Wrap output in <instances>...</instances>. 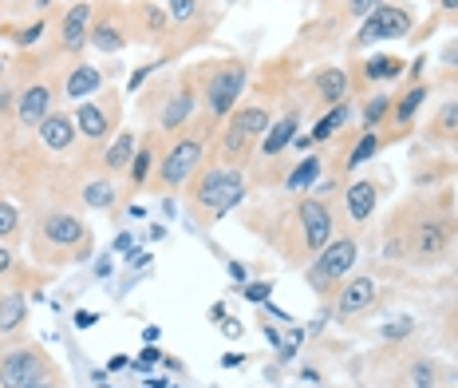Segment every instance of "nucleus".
<instances>
[{
  "instance_id": "obj_1",
  "label": "nucleus",
  "mask_w": 458,
  "mask_h": 388,
  "mask_svg": "<svg viewBox=\"0 0 458 388\" xmlns=\"http://www.w3.org/2000/svg\"><path fill=\"white\" fill-rule=\"evenodd\" d=\"M454 234H458L454 214L427 211V214H419L411 226H399V230L384 242V254L387 258H407V262H423V266H431V262L446 258Z\"/></svg>"
},
{
  "instance_id": "obj_2",
  "label": "nucleus",
  "mask_w": 458,
  "mask_h": 388,
  "mask_svg": "<svg viewBox=\"0 0 458 388\" xmlns=\"http://www.w3.org/2000/svg\"><path fill=\"white\" fill-rule=\"evenodd\" d=\"M245 198V175L237 167H206L198 170L194 186H190V211L202 214L206 222H217Z\"/></svg>"
},
{
  "instance_id": "obj_3",
  "label": "nucleus",
  "mask_w": 458,
  "mask_h": 388,
  "mask_svg": "<svg viewBox=\"0 0 458 388\" xmlns=\"http://www.w3.org/2000/svg\"><path fill=\"white\" fill-rule=\"evenodd\" d=\"M52 254V262H68L72 250L88 254L91 250V234L75 214H64V211H52L40 219V230H36V254ZM75 262V258H72Z\"/></svg>"
},
{
  "instance_id": "obj_4",
  "label": "nucleus",
  "mask_w": 458,
  "mask_h": 388,
  "mask_svg": "<svg viewBox=\"0 0 458 388\" xmlns=\"http://www.w3.org/2000/svg\"><path fill=\"white\" fill-rule=\"evenodd\" d=\"M202 159H206V135H178L155 167L158 183L166 186V191H178V186H186L190 178L198 175Z\"/></svg>"
},
{
  "instance_id": "obj_5",
  "label": "nucleus",
  "mask_w": 458,
  "mask_h": 388,
  "mask_svg": "<svg viewBox=\"0 0 458 388\" xmlns=\"http://www.w3.org/2000/svg\"><path fill=\"white\" fill-rule=\"evenodd\" d=\"M269 108H261V103H253V108H233L229 111V123L222 131V159H242L250 155V147L257 139H265V131H269Z\"/></svg>"
},
{
  "instance_id": "obj_6",
  "label": "nucleus",
  "mask_w": 458,
  "mask_h": 388,
  "mask_svg": "<svg viewBox=\"0 0 458 388\" xmlns=\"http://www.w3.org/2000/svg\"><path fill=\"white\" fill-rule=\"evenodd\" d=\"M245 60H225V64H214L206 75V111L209 119H225L229 111L237 108L242 99V88H245Z\"/></svg>"
},
{
  "instance_id": "obj_7",
  "label": "nucleus",
  "mask_w": 458,
  "mask_h": 388,
  "mask_svg": "<svg viewBox=\"0 0 458 388\" xmlns=\"http://www.w3.org/2000/svg\"><path fill=\"white\" fill-rule=\"evenodd\" d=\"M356 258H360L356 238H332L317 254V262L309 266V286L312 289H332L340 278H348V273L356 270Z\"/></svg>"
},
{
  "instance_id": "obj_8",
  "label": "nucleus",
  "mask_w": 458,
  "mask_h": 388,
  "mask_svg": "<svg viewBox=\"0 0 458 388\" xmlns=\"http://www.w3.org/2000/svg\"><path fill=\"white\" fill-rule=\"evenodd\" d=\"M297 226H301L304 250L317 258L324 246L336 238V214H332V203H328V198H317V194L301 198V203H297Z\"/></svg>"
},
{
  "instance_id": "obj_9",
  "label": "nucleus",
  "mask_w": 458,
  "mask_h": 388,
  "mask_svg": "<svg viewBox=\"0 0 458 388\" xmlns=\"http://www.w3.org/2000/svg\"><path fill=\"white\" fill-rule=\"evenodd\" d=\"M411 24H415V16L407 13L403 4H379L376 13L364 16V24H360L356 48H368V44H376V40H407Z\"/></svg>"
},
{
  "instance_id": "obj_10",
  "label": "nucleus",
  "mask_w": 458,
  "mask_h": 388,
  "mask_svg": "<svg viewBox=\"0 0 458 388\" xmlns=\"http://www.w3.org/2000/svg\"><path fill=\"white\" fill-rule=\"evenodd\" d=\"M40 376H47V361L40 349L24 345L0 357V388H28L40 381Z\"/></svg>"
},
{
  "instance_id": "obj_11",
  "label": "nucleus",
  "mask_w": 458,
  "mask_h": 388,
  "mask_svg": "<svg viewBox=\"0 0 458 388\" xmlns=\"http://www.w3.org/2000/svg\"><path fill=\"white\" fill-rule=\"evenodd\" d=\"M379 301V286L371 278H352L344 289H336V321H352L360 314H368Z\"/></svg>"
},
{
  "instance_id": "obj_12",
  "label": "nucleus",
  "mask_w": 458,
  "mask_h": 388,
  "mask_svg": "<svg viewBox=\"0 0 458 388\" xmlns=\"http://www.w3.org/2000/svg\"><path fill=\"white\" fill-rule=\"evenodd\" d=\"M111 123H114V108L107 103H88L83 99L80 108H75V131H80L88 143H103V139L111 135Z\"/></svg>"
},
{
  "instance_id": "obj_13",
  "label": "nucleus",
  "mask_w": 458,
  "mask_h": 388,
  "mask_svg": "<svg viewBox=\"0 0 458 388\" xmlns=\"http://www.w3.org/2000/svg\"><path fill=\"white\" fill-rule=\"evenodd\" d=\"M88 36H91V4H72L60 21V48L64 52H83L88 48Z\"/></svg>"
},
{
  "instance_id": "obj_14",
  "label": "nucleus",
  "mask_w": 458,
  "mask_h": 388,
  "mask_svg": "<svg viewBox=\"0 0 458 388\" xmlns=\"http://www.w3.org/2000/svg\"><path fill=\"white\" fill-rule=\"evenodd\" d=\"M376 203H379V186L371 183V178H356V183L344 186V214H348V222H368L371 214H376Z\"/></svg>"
},
{
  "instance_id": "obj_15",
  "label": "nucleus",
  "mask_w": 458,
  "mask_h": 388,
  "mask_svg": "<svg viewBox=\"0 0 458 388\" xmlns=\"http://www.w3.org/2000/svg\"><path fill=\"white\" fill-rule=\"evenodd\" d=\"M52 88L47 83H32V88H24V96L16 99V119L24 123L28 131H40V123L52 116Z\"/></svg>"
},
{
  "instance_id": "obj_16",
  "label": "nucleus",
  "mask_w": 458,
  "mask_h": 388,
  "mask_svg": "<svg viewBox=\"0 0 458 388\" xmlns=\"http://www.w3.org/2000/svg\"><path fill=\"white\" fill-rule=\"evenodd\" d=\"M194 108H198V91H194V83H182V88L174 91V96L166 99V108L158 111V127L162 131H178V127H186L190 116H194Z\"/></svg>"
},
{
  "instance_id": "obj_17",
  "label": "nucleus",
  "mask_w": 458,
  "mask_h": 388,
  "mask_svg": "<svg viewBox=\"0 0 458 388\" xmlns=\"http://www.w3.org/2000/svg\"><path fill=\"white\" fill-rule=\"evenodd\" d=\"M297 131H301V111L293 108V111H284L276 123H269V131H265V139H261V155L276 159L281 151H289L293 143H297Z\"/></svg>"
},
{
  "instance_id": "obj_18",
  "label": "nucleus",
  "mask_w": 458,
  "mask_h": 388,
  "mask_svg": "<svg viewBox=\"0 0 458 388\" xmlns=\"http://www.w3.org/2000/svg\"><path fill=\"white\" fill-rule=\"evenodd\" d=\"M40 143L47 147V151H68L75 139H80V131H75V119L72 116H64V111H52L44 123H40Z\"/></svg>"
},
{
  "instance_id": "obj_19",
  "label": "nucleus",
  "mask_w": 458,
  "mask_h": 388,
  "mask_svg": "<svg viewBox=\"0 0 458 388\" xmlns=\"http://www.w3.org/2000/svg\"><path fill=\"white\" fill-rule=\"evenodd\" d=\"M88 44L95 52H103V56H114V52H123L131 44V36H127V28H123L119 21H111V16H99V21L91 24V36H88Z\"/></svg>"
},
{
  "instance_id": "obj_20",
  "label": "nucleus",
  "mask_w": 458,
  "mask_h": 388,
  "mask_svg": "<svg viewBox=\"0 0 458 388\" xmlns=\"http://www.w3.org/2000/svg\"><path fill=\"white\" fill-rule=\"evenodd\" d=\"M103 88V72L95 64H75V68L64 75V96L68 99H88Z\"/></svg>"
},
{
  "instance_id": "obj_21",
  "label": "nucleus",
  "mask_w": 458,
  "mask_h": 388,
  "mask_svg": "<svg viewBox=\"0 0 458 388\" xmlns=\"http://www.w3.org/2000/svg\"><path fill=\"white\" fill-rule=\"evenodd\" d=\"M312 88H317V96H320L324 108H336V103L348 99L352 80H348V72H344V68H324V72H317Z\"/></svg>"
},
{
  "instance_id": "obj_22",
  "label": "nucleus",
  "mask_w": 458,
  "mask_h": 388,
  "mask_svg": "<svg viewBox=\"0 0 458 388\" xmlns=\"http://www.w3.org/2000/svg\"><path fill=\"white\" fill-rule=\"evenodd\" d=\"M403 72H407V64L399 56H371L368 64H360L356 83H387V80H399Z\"/></svg>"
},
{
  "instance_id": "obj_23",
  "label": "nucleus",
  "mask_w": 458,
  "mask_h": 388,
  "mask_svg": "<svg viewBox=\"0 0 458 388\" xmlns=\"http://www.w3.org/2000/svg\"><path fill=\"white\" fill-rule=\"evenodd\" d=\"M135 131H119V135L107 143V151H103V163H107L111 175H119V170H127L131 167V159H135Z\"/></svg>"
},
{
  "instance_id": "obj_24",
  "label": "nucleus",
  "mask_w": 458,
  "mask_h": 388,
  "mask_svg": "<svg viewBox=\"0 0 458 388\" xmlns=\"http://www.w3.org/2000/svg\"><path fill=\"white\" fill-rule=\"evenodd\" d=\"M423 99H427V83L419 80V83H411V88L403 91V96H395V108H391V123H395V127H411V119L419 116Z\"/></svg>"
},
{
  "instance_id": "obj_25",
  "label": "nucleus",
  "mask_w": 458,
  "mask_h": 388,
  "mask_svg": "<svg viewBox=\"0 0 458 388\" xmlns=\"http://www.w3.org/2000/svg\"><path fill=\"white\" fill-rule=\"evenodd\" d=\"M348 119H352V108H348V99L336 103V108H328L324 116L312 123V143H328V139H336V131L340 127H348Z\"/></svg>"
},
{
  "instance_id": "obj_26",
  "label": "nucleus",
  "mask_w": 458,
  "mask_h": 388,
  "mask_svg": "<svg viewBox=\"0 0 458 388\" xmlns=\"http://www.w3.org/2000/svg\"><path fill=\"white\" fill-rule=\"evenodd\" d=\"M135 21L142 24V36H147V40H158V36H166L170 13H166V4H150V0H139V4H135Z\"/></svg>"
},
{
  "instance_id": "obj_27",
  "label": "nucleus",
  "mask_w": 458,
  "mask_h": 388,
  "mask_svg": "<svg viewBox=\"0 0 458 388\" xmlns=\"http://www.w3.org/2000/svg\"><path fill=\"white\" fill-rule=\"evenodd\" d=\"M391 108H395V96H387V91H376V96H368L364 103V131H379L384 123L391 119Z\"/></svg>"
},
{
  "instance_id": "obj_28",
  "label": "nucleus",
  "mask_w": 458,
  "mask_h": 388,
  "mask_svg": "<svg viewBox=\"0 0 458 388\" xmlns=\"http://www.w3.org/2000/svg\"><path fill=\"white\" fill-rule=\"evenodd\" d=\"M320 170H324V163L317 155H309V159H301L297 167L284 175V191H304V186H312L320 178Z\"/></svg>"
},
{
  "instance_id": "obj_29",
  "label": "nucleus",
  "mask_w": 458,
  "mask_h": 388,
  "mask_svg": "<svg viewBox=\"0 0 458 388\" xmlns=\"http://www.w3.org/2000/svg\"><path fill=\"white\" fill-rule=\"evenodd\" d=\"M83 203H88L91 211H111V206L119 203L114 183H111V178H91V183L83 186Z\"/></svg>"
},
{
  "instance_id": "obj_30",
  "label": "nucleus",
  "mask_w": 458,
  "mask_h": 388,
  "mask_svg": "<svg viewBox=\"0 0 458 388\" xmlns=\"http://www.w3.org/2000/svg\"><path fill=\"white\" fill-rule=\"evenodd\" d=\"M443 384V373L431 357H419V361L407 368V388H438Z\"/></svg>"
},
{
  "instance_id": "obj_31",
  "label": "nucleus",
  "mask_w": 458,
  "mask_h": 388,
  "mask_svg": "<svg viewBox=\"0 0 458 388\" xmlns=\"http://www.w3.org/2000/svg\"><path fill=\"white\" fill-rule=\"evenodd\" d=\"M24 325V297L21 293H4L0 297V333H13Z\"/></svg>"
},
{
  "instance_id": "obj_32",
  "label": "nucleus",
  "mask_w": 458,
  "mask_h": 388,
  "mask_svg": "<svg viewBox=\"0 0 458 388\" xmlns=\"http://www.w3.org/2000/svg\"><path fill=\"white\" fill-rule=\"evenodd\" d=\"M158 167V159H155V147L150 143H139L135 151V159H131V167H127V175H131V186H142L150 178V170Z\"/></svg>"
},
{
  "instance_id": "obj_33",
  "label": "nucleus",
  "mask_w": 458,
  "mask_h": 388,
  "mask_svg": "<svg viewBox=\"0 0 458 388\" xmlns=\"http://www.w3.org/2000/svg\"><path fill=\"white\" fill-rule=\"evenodd\" d=\"M376 151H379V131H360V139H356V147L348 151V170H356L360 163H368V159H376Z\"/></svg>"
},
{
  "instance_id": "obj_34",
  "label": "nucleus",
  "mask_w": 458,
  "mask_h": 388,
  "mask_svg": "<svg viewBox=\"0 0 458 388\" xmlns=\"http://www.w3.org/2000/svg\"><path fill=\"white\" fill-rule=\"evenodd\" d=\"M431 135H435V139H451V135H458V103H446V108L438 111L435 123H431Z\"/></svg>"
},
{
  "instance_id": "obj_35",
  "label": "nucleus",
  "mask_w": 458,
  "mask_h": 388,
  "mask_svg": "<svg viewBox=\"0 0 458 388\" xmlns=\"http://www.w3.org/2000/svg\"><path fill=\"white\" fill-rule=\"evenodd\" d=\"M166 4V13H170V21H178V24H190L198 16V8H202V0H162Z\"/></svg>"
},
{
  "instance_id": "obj_36",
  "label": "nucleus",
  "mask_w": 458,
  "mask_h": 388,
  "mask_svg": "<svg viewBox=\"0 0 458 388\" xmlns=\"http://www.w3.org/2000/svg\"><path fill=\"white\" fill-rule=\"evenodd\" d=\"M16 226H21V211L8 198H0V238H13Z\"/></svg>"
},
{
  "instance_id": "obj_37",
  "label": "nucleus",
  "mask_w": 458,
  "mask_h": 388,
  "mask_svg": "<svg viewBox=\"0 0 458 388\" xmlns=\"http://www.w3.org/2000/svg\"><path fill=\"white\" fill-rule=\"evenodd\" d=\"M47 32V24H44V16H40V21H36V24H28V28H21V32H16L13 36V40H16V48H32V44L36 40H40V36Z\"/></svg>"
},
{
  "instance_id": "obj_38",
  "label": "nucleus",
  "mask_w": 458,
  "mask_h": 388,
  "mask_svg": "<svg viewBox=\"0 0 458 388\" xmlns=\"http://www.w3.org/2000/svg\"><path fill=\"white\" fill-rule=\"evenodd\" d=\"M415 333V321L411 317H395L391 325H384V337L387 341H403V337H411Z\"/></svg>"
},
{
  "instance_id": "obj_39",
  "label": "nucleus",
  "mask_w": 458,
  "mask_h": 388,
  "mask_svg": "<svg viewBox=\"0 0 458 388\" xmlns=\"http://www.w3.org/2000/svg\"><path fill=\"white\" fill-rule=\"evenodd\" d=\"M379 4H387V0H344V8H348V16H356V21H364V16H371Z\"/></svg>"
},
{
  "instance_id": "obj_40",
  "label": "nucleus",
  "mask_w": 458,
  "mask_h": 388,
  "mask_svg": "<svg viewBox=\"0 0 458 388\" xmlns=\"http://www.w3.org/2000/svg\"><path fill=\"white\" fill-rule=\"evenodd\" d=\"M162 361V349H155V345H147V349H142V357H139V361H135V368H139V373H142V368H150V365H158Z\"/></svg>"
},
{
  "instance_id": "obj_41",
  "label": "nucleus",
  "mask_w": 458,
  "mask_h": 388,
  "mask_svg": "<svg viewBox=\"0 0 458 388\" xmlns=\"http://www.w3.org/2000/svg\"><path fill=\"white\" fill-rule=\"evenodd\" d=\"M242 293L250 301H261V306H265V301H269V293H273V286H269V281H261V286H245Z\"/></svg>"
},
{
  "instance_id": "obj_42",
  "label": "nucleus",
  "mask_w": 458,
  "mask_h": 388,
  "mask_svg": "<svg viewBox=\"0 0 458 388\" xmlns=\"http://www.w3.org/2000/svg\"><path fill=\"white\" fill-rule=\"evenodd\" d=\"M443 64H446V72H458V40H451L443 48Z\"/></svg>"
},
{
  "instance_id": "obj_43",
  "label": "nucleus",
  "mask_w": 458,
  "mask_h": 388,
  "mask_svg": "<svg viewBox=\"0 0 458 388\" xmlns=\"http://www.w3.org/2000/svg\"><path fill=\"white\" fill-rule=\"evenodd\" d=\"M155 68H158V64H150V68H139L135 75H131V83H127V88H131V91H135V88H142V80H147V75L155 72Z\"/></svg>"
},
{
  "instance_id": "obj_44",
  "label": "nucleus",
  "mask_w": 458,
  "mask_h": 388,
  "mask_svg": "<svg viewBox=\"0 0 458 388\" xmlns=\"http://www.w3.org/2000/svg\"><path fill=\"white\" fill-rule=\"evenodd\" d=\"M95 321H99V317H95L91 309H80V314H75V325H80V329H91Z\"/></svg>"
},
{
  "instance_id": "obj_45",
  "label": "nucleus",
  "mask_w": 458,
  "mask_h": 388,
  "mask_svg": "<svg viewBox=\"0 0 458 388\" xmlns=\"http://www.w3.org/2000/svg\"><path fill=\"white\" fill-rule=\"evenodd\" d=\"M127 262H131V266H147L150 254L147 250H127Z\"/></svg>"
},
{
  "instance_id": "obj_46",
  "label": "nucleus",
  "mask_w": 458,
  "mask_h": 388,
  "mask_svg": "<svg viewBox=\"0 0 458 388\" xmlns=\"http://www.w3.org/2000/svg\"><path fill=\"white\" fill-rule=\"evenodd\" d=\"M13 270V250L8 246H0V273H8Z\"/></svg>"
},
{
  "instance_id": "obj_47",
  "label": "nucleus",
  "mask_w": 458,
  "mask_h": 388,
  "mask_svg": "<svg viewBox=\"0 0 458 388\" xmlns=\"http://www.w3.org/2000/svg\"><path fill=\"white\" fill-rule=\"evenodd\" d=\"M16 99H21V96H13V91H0V111H8Z\"/></svg>"
},
{
  "instance_id": "obj_48",
  "label": "nucleus",
  "mask_w": 458,
  "mask_h": 388,
  "mask_svg": "<svg viewBox=\"0 0 458 388\" xmlns=\"http://www.w3.org/2000/svg\"><path fill=\"white\" fill-rule=\"evenodd\" d=\"M114 250H131V234H119V238H114Z\"/></svg>"
},
{
  "instance_id": "obj_49",
  "label": "nucleus",
  "mask_w": 458,
  "mask_h": 388,
  "mask_svg": "<svg viewBox=\"0 0 458 388\" xmlns=\"http://www.w3.org/2000/svg\"><path fill=\"white\" fill-rule=\"evenodd\" d=\"M438 8H443V13H458V0H438Z\"/></svg>"
},
{
  "instance_id": "obj_50",
  "label": "nucleus",
  "mask_w": 458,
  "mask_h": 388,
  "mask_svg": "<svg viewBox=\"0 0 458 388\" xmlns=\"http://www.w3.org/2000/svg\"><path fill=\"white\" fill-rule=\"evenodd\" d=\"M28 388H55V384H52V376H40V381H36V384H28Z\"/></svg>"
},
{
  "instance_id": "obj_51",
  "label": "nucleus",
  "mask_w": 458,
  "mask_h": 388,
  "mask_svg": "<svg viewBox=\"0 0 458 388\" xmlns=\"http://www.w3.org/2000/svg\"><path fill=\"white\" fill-rule=\"evenodd\" d=\"M47 4H52V0H32V8H36V13H44Z\"/></svg>"
},
{
  "instance_id": "obj_52",
  "label": "nucleus",
  "mask_w": 458,
  "mask_h": 388,
  "mask_svg": "<svg viewBox=\"0 0 458 388\" xmlns=\"http://www.w3.org/2000/svg\"><path fill=\"white\" fill-rule=\"evenodd\" d=\"M95 381H99V384H95V388H111V384H103V376H95Z\"/></svg>"
},
{
  "instance_id": "obj_53",
  "label": "nucleus",
  "mask_w": 458,
  "mask_h": 388,
  "mask_svg": "<svg viewBox=\"0 0 458 388\" xmlns=\"http://www.w3.org/2000/svg\"><path fill=\"white\" fill-rule=\"evenodd\" d=\"M0 75H4V56H0Z\"/></svg>"
}]
</instances>
